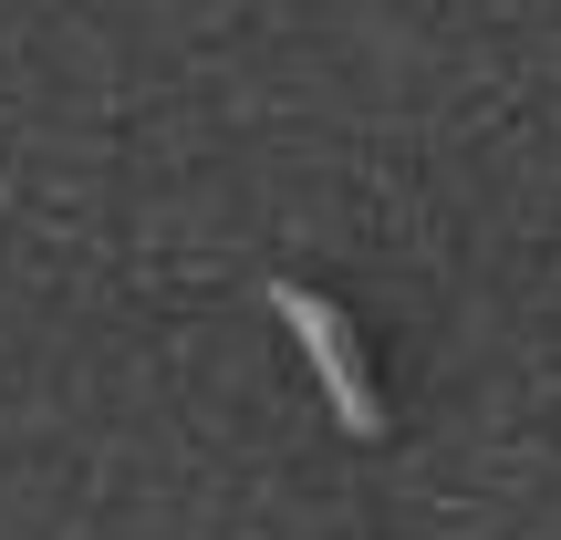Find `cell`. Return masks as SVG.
Masks as SVG:
<instances>
[{"label": "cell", "mask_w": 561, "mask_h": 540, "mask_svg": "<svg viewBox=\"0 0 561 540\" xmlns=\"http://www.w3.org/2000/svg\"><path fill=\"white\" fill-rule=\"evenodd\" d=\"M271 312L291 322L301 364L322 375V395H333V426H343V437H385V405H375V375H364V354H354V322H343L322 291H301V280H271Z\"/></svg>", "instance_id": "cell-1"}]
</instances>
